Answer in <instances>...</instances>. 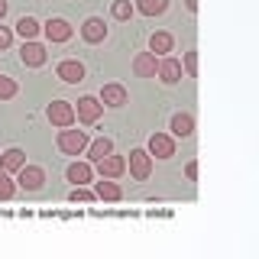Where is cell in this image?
Returning <instances> with one entry per match:
<instances>
[{
    "label": "cell",
    "instance_id": "cell-1",
    "mask_svg": "<svg viewBox=\"0 0 259 259\" xmlns=\"http://www.w3.org/2000/svg\"><path fill=\"white\" fill-rule=\"evenodd\" d=\"M55 146H59V152L65 156H81L88 146V133L84 130H75V126H62L59 136H55Z\"/></svg>",
    "mask_w": 259,
    "mask_h": 259
},
{
    "label": "cell",
    "instance_id": "cell-2",
    "mask_svg": "<svg viewBox=\"0 0 259 259\" xmlns=\"http://www.w3.org/2000/svg\"><path fill=\"white\" fill-rule=\"evenodd\" d=\"M13 182H16V191L36 194V191H42V185H46V168L42 165H29L26 162V165L13 175Z\"/></svg>",
    "mask_w": 259,
    "mask_h": 259
},
{
    "label": "cell",
    "instance_id": "cell-3",
    "mask_svg": "<svg viewBox=\"0 0 259 259\" xmlns=\"http://www.w3.org/2000/svg\"><path fill=\"white\" fill-rule=\"evenodd\" d=\"M42 36L52 46H62V42H68V39L75 36V26H71L65 16H49V20L42 23Z\"/></svg>",
    "mask_w": 259,
    "mask_h": 259
},
{
    "label": "cell",
    "instance_id": "cell-4",
    "mask_svg": "<svg viewBox=\"0 0 259 259\" xmlns=\"http://www.w3.org/2000/svg\"><path fill=\"white\" fill-rule=\"evenodd\" d=\"M101 117H104V104L97 101L94 94H84V97H78V107H75V120H78V123H84V126H94Z\"/></svg>",
    "mask_w": 259,
    "mask_h": 259
},
{
    "label": "cell",
    "instance_id": "cell-5",
    "mask_svg": "<svg viewBox=\"0 0 259 259\" xmlns=\"http://www.w3.org/2000/svg\"><path fill=\"white\" fill-rule=\"evenodd\" d=\"M46 120L52 126H59V130L62 126H75V104L71 101H52L46 107Z\"/></svg>",
    "mask_w": 259,
    "mask_h": 259
},
{
    "label": "cell",
    "instance_id": "cell-6",
    "mask_svg": "<svg viewBox=\"0 0 259 259\" xmlns=\"http://www.w3.org/2000/svg\"><path fill=\"white\" fill-rule=\"evenodd\" d=\"M49 59V49L39 42V39H23L20 46V62L26 65V68H42Z\"/></svg>",
    "mask_w": 259,
    "mask_h": 259
},
{
    "label": "cell",
    "instance_id": "cell-7",
    "mask_svg": "<svg viewBox=\"0 0 259 259\" xmlns=\"http://www.w3.org/2000/svg\"><path fill=\"white\" fill-rule=\"evenodd\" d=\"M126 168H130V175H133V182H146V178L152 175V156L146 149H130Z\"/></svg>",
    "mask_w": 259,
    "mask_h": 259
},
{
    "label": "cell",
    "instance_id": "cell-8",
    "mask_svg": "<svg viewBox=\"0 0 259 259\" xmlns=\"http://www.w3.org/2000/svg\"><path fill=\"white\" fill-rule=\"evenodd\" d=\"M94 172L101 175V178H123L126 175V159L117 156V152H107L104 159L94 162Z\"/></svg>",
    "mask_w": 259,
    "mask_h": 259
},
{
    "label": "cell",
    "instance_id": "cell-9",
    "mask_svg": "<svg viewBox=\"0 0 259 259\" xmlns=\"http://www.w3.org/2000/svg\"><path fill=\"white\" fill-rule=\"evenodd\" d=\"M146 152L152 159H172L175 156V136L172 133H152L146 143Z\"/></svg>",
    "mask_w": 259,
    "mask_h": 259
},
{
    "label": "cell",
    "instance_id": "cell-10",
    "mask_svg": "<svg viewBox=\"0 0 259 259\" xmlns=\"http://www.w3.org/2000/svg\"><path fill=\"white\" fill-rule=\"evenodd\" d=\"M81 39H84L88 46H101L104 39H107V23H104V16H88V20L81 23Z\"/></svg>",
    "mask_w": 259,
    "mask_h": 259
},
{
    "label": "cell",
    "instance_id": "cell-11",
    "mask_svg": "<svg viewBox=\"0 0 259 259\" xmlns=\"http://www.w3.org/2000/svg\"><path fill=\"white\" fill-rule=\"evenodd\" d=\"M55 75H59L65 84H81L84 81V62H78V59H62L59 65H55Z\"/></svg>",
    "mask_w": 259,
    "mask_h": 259
},
{
    "label": "cell",
    "instance_id": "cell-12",
    "mask_svg": "<svg viewBox=\"0 0 259 259\" xmlns=\"http://www.w3.org/2000/svg\"><path fill=\"white\" fill-rule=\"evenodd\" d=\"M182 62L178 59H172V55H162L159 59V68H156V78L162 81V84H178L182 81Z\"/></svg>",
    "mask_w": 259,
    "mask_h": 259
},
{
    "label": "cell",
    "instance_id": "cell-13",
    "mask_svg": "<svg viewBox=\"0 0 259 259\" xmlns=\"http://www.w3.org/2000/svg\"><path fill=\"white\" fill-rule=\"evenodd\" d=\"M97 101H101L104 107H123V104L130 101V94H126L123 84H117V81H107V84L101 88V94H97Z\"/></svg>",
    "mask_w": 259,
    "mask_h": 259
},
{
    "label": "cell",
    "instance_id": "cell-14",
    "mask_svg": "<svg viewBox=\"0 0 259 259\" xmlns=\"http://www.w3.org/2000/svg\"><path fill=\"white\" fill-rule=\"evenodd\" d=\"M94 198L113 204V201H123V188L117 185V178H101V182H94Z\"/></svg>",
    "mask_w": 259,
    "mask_h": 259
},
{
    "label": "cell",
    "instance_id": "cell-15",
    "mask_svg": "<svg viewBox=\"0 0 259 259\" xmlns=\"http://www.w3.org/2000/svg\"><path fill=\"white\" fill-rule=\"evenodd\" d=\"M156 68H159V55L136 52V59H133V75L136 78H156Z\"/></svg>",
    "mask_w": 259,
    "mask_h": 259
},
{
    "label": "cell",
    "instance_id": "cell-16",
    "mask_svg": "<svg viewBox=\"0 0 259 259\" xmlns=\"http://www.w3.org/2000/svg\"><path fill=\"white\" fill-rule=\"evenodd\" d=\"M23 165H26V152H23L20 146H10V149H4V152H0V168H4V172L16 175Z\"/></svg>",
    "mask_w": 259,
    "mask_h": 259
},
{
    "label": "cell",
    "instance_id": "cell-17",
    "mask_svg": "<svg viewBox=\"0 0 259 259\" xmlns=\"http://www.w3.org/2000/svg\"><path fill=\"white\" fill-rule=\"evenodd\" d=\"M149 52L159 55V59H162V55H168V52H175V36H172V32H165V29H156L149 36Z\"/></svg>",
    "mask_w": 259,
    "mask_h": 259
},
{
    "label": "cell",
    "instance_id": "cell-18",
    "mask_svg": "<svg viewBox=\"0 0 259 259\" xmlns=\"http://www.w3.org/2000/svg\"><path fill=\"white\" fill-rule=\"evenodd\" d=\"M107 152H113V140H110V136H97V140H88V146H84L81 156H88V162L94 165V162L104 159Z\"/></svg>",
    "mask_w": 259,
    "mask_h": 259
},
{
    "label": "cell",
    "instance_id": "cell-19",
    "mask_svg": "<svg viewBox=\"0 0 259 259\" xmlns=\"http://www.w3.org/2000/svg\"><path fill=\"white\" fill-rule=\"evenodd\" d=\"M65 178H68L71 185H88V182H94V165L91 162H71V165L65 168Z\"/></svg>",
    "mask_w": 259,
    "mask_h": 259
},
{
    "label": "cell",
    "instance_id": "cell-20",
    "mask_svg": "<svg viewBox=\"0 0 259 259\" xmlns=\"http://www.w3.org/2000/svg\"><path fill=\"white\" fill-rule=\"evenodd\" d=\"M168 130H172L175 140H188V136L194 133V117H191V113H172Z\"/></svg>",
    "mask_w": 259,
    "mask_h": 259
},
{
    "label": "cell",
    "instance_id": "cell-21",
    "mask_svg": "<svg viewBox=\"0 0 259 259\" xmlns=\"http://www.w3.org/2000/svg\"><path fill=\"white\" fill-rule=\"evenodd\" d=\"M13 29H16V36H20V39H36L39 32H42V23H39L36 16L26 13V16H20V20H16Z\"/></svg>",
    "mask_w": 259,
    "mask_h": 259
},
{
    "label": "cell",
    "instance_id": "cell-22",
    "mask_svg": "<svg viewBox=\"0 0 259 259\" xmlns=\"http://www.w3.org/2000/svg\"><path fill=\"white\" fill-rule=\"evenodd\" d=\"M133 10L143 13V16H162L168 10V0H136Z\"/></svg>",
    "mask_w": 259,
    "mask_h": 259
},
{
    "label": "cell",
    "instance_id": "cell-23",
    "mask_svg": "<svg viewBox=\"0 0 259 259\" xmlns=\"http://www.w3.org/2000/svg\"><path fill=\"white\" fill-rule=\"evenodd\" d=\"M133 4H130V0H113L110 4V16L113 20H120V23H126V20H133Z\"/></svg>",
    "mask_w": 259,
    "mask_h": 259
},
{
    "label": "cell",
    "instance_id": "cell-24",
    "mask_svg": "<svg viewBox=\"0 0 259 259\" xmlns=\"http://www.w3.org/2000/svg\"><path fill=\"white\" fill-rule=\"evenodd\" d=\"M68 201L71 204H91V201H97L94 198V188H88V185H71V191H68Z\"/></svg>",
    "mask_w": 259,
    "mask_h": 259
},
{
    "label": "cell",
    "instance_id": "cell-25",
    "mask_svg": "<svg viewBox=\"0 0 259 259\" xmlns=\"http://www.w3.org/2000/svg\"><path fill=\"white\" fill-rule=\"evenodd\" d=\"M16 94H20V84H16V78L0 75V101H13Z\"/></svg>",
    "mask_w": 259,
    "mask_h": 259
},
{
    "label": "cell",
    "instance_id": "cell-26",
    "mask_svg": "<svg viewBox=\"0 0 259 259\" xmlns=\"http://www.w3.org/2000/svg\"><path fill=\"white\" fill-rule=\"evenodd\" d=\"M13 194H16V182H13V175L0 168V201H10Z\"/></svg>",
    "mask_w": 259,
    "mask_h": 259
},
{
    "label": "cell",
    "instance_id": "cell-27",
    "mask_svg": "<svg viewBox=\"0 0 259 259\" xmlns=\"http://www.w3.org/2000/svg\"><path fill=\"white\" fill-rule=\"evenodd\" d=\"M182 71L185 75H198V49H191V52H185V59H182Z\"/></svg>",
    "mask_w": 259,
    "mask_h": 259
},
{
    "label": "cell",
    "instance_id": "cell-28",
    "mask_svg": "<svg viewBox=\"0 0 259 259\" xmlns=\"http://www.w3.org/2000/svg\"><path fill=\"white\" fill-rule=\"evenodd\" d=\"M10 46H13V29L10 26H0V52L10 49Z\"/></svg>",
    "mask_w": 259,
    "mask_h": 259
},
{
    "label": "cell",
    "instance_id": "cell-29",
    "mask_svg": "<svg viewBox=\"0 0 259 259\" xmlns=\"http://www.w3.org/2000/svg\"><path fill=\"white\" fill-rule=\"evenodd\" d=\"M185 178H188V182H198V159H191L188 165H185Z\"/></svg>",
    "mask_w": 259,
    "mask_h": 259
},
{
    "label": "cell",
    "instance_id": "cell-30",
    "mask_svg": "<svg viewBox=\"0 0 259 259\" xmlns=\"http://www.w3.org/2000/svg\"><path fill=\"white\" fill-rule=\"evenodd\" d=\"M7 10H10V4H7V0H0V23H4V16H7Z\"/></svg>",
    "mask_w": 259,
    "mask_h": 259
},
{
    "label": "cell",
    "instance_id": "cell-31",
    "mask_svg": "<svg viewBox=\"0 0 259 259\" xmlns=\"http://www.w3.org/2000/svg\"><path fill=\"white\" fill-rule=\"evenodd\" d=\"M185 7H188V13H198V0H185Z\"/></svg>",
    "mask_w": 259,
    "mask_h": 259
}]
</instances>
